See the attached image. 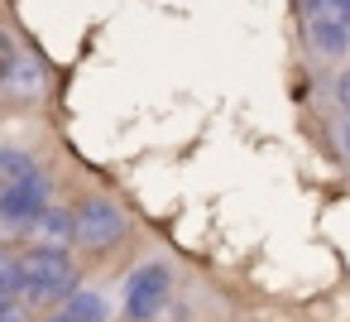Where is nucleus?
Wrapping results in <instances>:
<instances>
[{
  "label": "nucleus",
  "mask_w": 350,
  "mask_h": 322,
  "mask_svg": "<svg viewBox=\"0 0 350 322\" xmlns=\"http://www.w3.org/2000/svg\"><path fill=\"white\" fill-rule=\"evenodd\" d=\"M336 97H340V111L350 116V68H345V73L336 77Z\"/></svg>",
  "instance_id": "obj_8"
},
{
  "label": "nucleus",
  "mask_w": 350,
  "mask_h": 322,
  "mask_svg": "<svg viewBox=\"0 0 350 322\" xmlns=\"http://www.w3.org/2000/svg\"><path fill=\"white\" fill-rule=\"evenodd\" d=\"M15 77V44H10V34L0 29V82H10Z\"/></svg>",
  "instance_id": "obj_7"
},
{
  "label": "nucleus",
  "mask_w": 350,
  "mask_h": 322,
  "mask_svg": "<svg viewBox=\"0 0 350 322\" xmlns=\"http://www.w3.org/2000/svg\"><path fill=\"white\" fill-rule=\"evenodd\" d=\"M34 173H39V164H34L25 149H0V188L25 183V178H34Z\"/></svg>",
  "instance_id": "obj_6"
},
{
  "label": "nucleus",
  "mask_w": 350,
  "mask_h": 322,
  "mask_svg": "<svg viewBox=\"0 0 350 322\" xmlns=\"http://www.w3.org/2000/svg\"><path fill=\"white\" fill-rule=\"evenodd\" d=\"M25 231H29L34 250H68L72 245V216L68 212H53V207H44Z\"/></svg>",
  "instance_id": "obj_4"
},
{
  "label": "nucleus",
  "mask_w": 350,
  "mask_h": 322,
  "mask_svg": "<svg viewBox=\"0 0 350 322\" xmlns=\"http://www.w3.org/2000/svg\"><path fill=\"white\" fill-rule=\"evenodd\" d=\"M168 288H173L168 264H163V260H144V264L130 269V279H125V317H130V322L159 317L163 303H168Z\"/></svg>",
  "instance_id": "obj_2"
},
{
  "label": "nucleus",
  "mask_w": 350,
  "mask_h": 322,
  "mask_svg": "<svg viewBox=\"0 0 350 322\" xmlns=\"http://www.w3.org/2000/svg\"><path fill=\"white\" fill-rule=\"evenodd\" d=\"M345 154H350V116H345Z\"/></svg>",
  "instance_id": "obj_9"
},
{
  "label": "nucleus",
  "mask_w": 350,
  "mask_h": 322,
  "mask_svg": "<svg viewBox=\"0 0 350 322\" xmlns=\"http://www.w3.org/2000/svg\"><path fill=\"white\" fill-rule=\"evenodd\" d=\"M125 231H130V221L111 197H82L72 207V240L87 250H111L116 240H125Z\"/></svg>",
  "instance_id": "obj_1"
},
{
  "label": "nucleus",
  "mask_w": 350,
  "mask_h": 322,
  "mask_svg": "<svg viewBox=\"0 0 350 322\" xmlns=\"http://www.w3.org/2000/svg\"><path fill=\"white\" fill-rule=\"evenodd\" d=\"M58 317H68V322H106V298L92 293V288H72Z\"/></svg>",
  "instance_id": "obj_5"
},
{
  "label": "nucleus",
  "mask_w": 350,
  "mask_h": 322,
  "mask_svg": "<svg viewBox=\"0 0 350 322\" xmlns=\"http://www.w3.org/2000/svg\"><path fill=\"white\" fill-rule=\"evenodd\" d=\"M44 207H49V178H44V173H34V178H25V183H10V188H0V221L15 226V231H25Z\"/></svg>",
  "instance_id": "obj_3"
},
{
  "label": "nucleus",
  "mask_w": 350,
  "mask_h": 322,
  "mask_svg": "<svg viewBox=\"0 0 350 322\" xmlns=\"http://www.w3.org/2000/svg\"><path fill=\"white\" fill-rule=\"evenodd\" d=\"M345 44H350V34H345Z\"/></svg>",
  "instance_id": "obj_10"
}]
</instances>
